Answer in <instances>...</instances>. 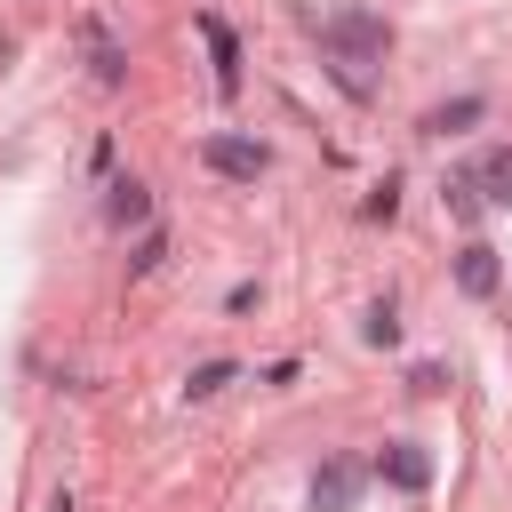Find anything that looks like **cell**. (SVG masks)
Segmentation results:
<instances>
[{
    "label": "cell",
    "mask_w": 512,
    "mask_h": 512,
    "mask_svg": "<svg viewBox=\"0 0 512 512\" xmlns=\"http://www.w3.org/2000/svg\"><path fill=\"white\" fill-rule=\"evenodd\" d=\"M384 48H392V24H384L376 8L336 0V8L320 16V56H328V80H336L344 96H368V64H384Z\"/></svg>",
    "instance_id": "6da1fadb"
},
{
    "label": "cell",
    "mask_w": 512,
    "mask_h": 512,
    "mask_svg": "<svg viewBox=\"0 0 512 512\" xmlns=\"http://www.w3.org/2000/svg\"><path fill=\"white\" fill-rule=\"evenodd\" d=\"M200 168H216V176H232V184H256V176L272 168V152H264L256 136H232V128H216V136H200Z\"/></svg>",
    "instance_id": "7a4b0ae2"
},
{
    "label": "cell",
    "mask_w": 512,
    "mask_h": 512,
    "mask_svg": "<svg viewBox=\"0 0 512 512\" xmlns=\"http://www.w3.org/2000/svg\"><path fill=\"white\" fill-rule=\"evenodd\" d=\"M368 472H376L384 488H400V496H424V488H432V448H416V440H384Z\"/></svg>",
    "instance_id": "3957f363"
},
{
    "label": "cell",
    "mask_w": 512,
    "mask_h": 512,
    "mask_svg": "<svg viewBox=\"0 0 512 512\" xmlns=\"http://www.w3.org/2000/svg\"><path fill=\"white\" fill-rule=\"evenodd\" d=\"M368 488V464L360 456H328L312 472V512H352V496Z\"/></svg>",
    "instance_id": "277c9868"
},
{
    "label": "cell",
    "mask_w": 512,
    "mask_h": 512,
    "mask_svg": "<svg viewBox=\"0 0 512 512\" xmlns=\"http://www.w3.org/2000/svg\"><path fill=\"white\" fill-rule=\"evenodd\" d=\"M200 40H208V64H216V96H240V40L224 16H200Z\"/></svg>",
    "instance_id": "5b68a950"
},
{
    "label": "cell",
    "mask_w": 512,
    "mask_h": 512,
    "mask_svg": "<svg viewBox=\"0 0 512 512\" xmlns=\"http://www.w3.org/2000/svg\"><path fill=\"white\" fill-rule=\"evenodd\" d=\"M456 288H464V296H496V288H504V264H496L488 240H464V248H456Z\"/></svg>",
    "instance_id": "8992f818"
},
{
    "label": "cell",
    "mask_w": 512,
    "mask_h": 512,
    "mask_svg": "<svg viewBox=\"0 0 512 512\" xmlns=\"http://www.w3.org/2000/svg\"><path fill=\"white\" fill-rule=\"evenodd\" d=\"M80 32H88V72H96V88H120V80H128V48H120L96 16H88Z\"/></svg>",
    "instance_id": "52a82bcc"
},
{
    "label": "cell",
    "mask_w": 512,
    "mask_h": 512,
    "mask_svg": "<svg viewBox=\"0 0 512 512\" xmlns=\"http://www.w3.org/2000/svg\"><path fill=\"white\" fill-rule=\"evenodd\" d=\"M104 224H152V184H136V176H120L112 184V200H104Z\"/></svg>",
    "instance_id": "ba28073f"
},
{
    "label": "cell",
    "mask_w": 512,
    "mask_h": 512,
    "mask_svg": "<svg viewBox=\"0 0 512 512\" xmlns=\"http://www.w3.org/2000/svg\"><path fill=\"white\" fill-rule=\"evenodd\" d=\"M472 176H480V200H488V208H512V144L480 152V160H472Z\"/></svg>",
    "instance_id": "9c48e42d"
},
{
    "label": "cell",
    "mask_w": 512,
    "mask_h": 512,
    "mask_svg": "<svg viewBox=\"0 0 512 512\" xmlns=\"http://www.w3.org/2000/svg\"><path fill=\"white\" fill-rule=\"evenodd\" d=\"M480 112H488V96H448V104H432V112H424V136H464Z\"/></svg>",
    "instance_id": "30bf717a"
},
{
    "label": "cell",
    "mask_w": 512,
    "mask_h": 512,
    "mask_svg": "<svg viewBox=\"0 0 512 512\" xmlns=\"http://www.w3.org/2000/svg\"><path fill=\"white\" fill-rule=\"evenodd\" d=\"M160 264H168V232H160V224H144V232H136V248H128V280H152Z\"/></svg>",
    "instance_id": "8fae6325"
},
{
    "label": "cell",
    "mask_w": 512,
    "mask_h": 512,
    "mask_svg": "<svg viewBox=\"0 0 512 512\" xmlns=\"http://www.w3.org/2000/svg\"><path fill=\"white\" fill-rule=\"evenodd\" d=\"M440 200H448V208H456L464 224H480V208H488V200H480V176H472V168H456V176L440 184Z\"/></svg>",
    "instance_id": "7c38bea8"
},
{
    "label": "cell",
    "mask_w": 512,
    "mask_h": 512,
    "mask_svg": "<svg viewBox=\"0 0 512 512\" xmlns=\"http://www.w3.org/2000/svg\"><path fill=\"white\" fill-rule=\"evenodd\" d=\"M232 376H240V360H200V368L184 376V400H216Z\"/></svg>",
    "instance_id": "4fadbf2b"
},
{
    "label": "cell",
    "mask_w": 512,
    "mask_h": 512,
    "mask_svg": "<svg viewBox=\"0 0 512 512\" xmlns=\"http://www.w3.org/2000/svg\"><path fill=\"white\" fill-rule=\"evenodd\" d=\"M360 216H368V224H392V216H400V176H384V184H368V200H360Z\"/></svg>",
    "instance_id": "5bb4252c"
},
{
    "label": "cell",
    "mask_w": 512,
    "mask_h": 512,
    "mask_svg": "<svg viewBox=\"0 0 512 512\" xmlns=\"http://www.w3.org/2000/svg\"><path fill=\"white\" fill-rule=\"evenodd\" d=\"M360 336H368L376 352H392V344H400V320H392V304H368V320H360Z\"/></svg>",
    "instance_id": "9a60e30c"
},
{
    "label": "cell",
    "mask_w": 512,
    "mask_h": 512,
    "mask_svg": "<svg viewBox=\"0 0 512 512\" xmlns=\"http://www.w3.org/2000/svg\"><path fill=\"white\" fill-rule=\"evenodd\" d=\"M408 392H424V400L448 392V368H440V360H416V368H408Z\"/></svg>",
    "instance_id": "2e32d148"
},
{
    "label": "cell",
    "mask_w": 512,
    "mask_h": 512,
    "mask_svg": "<svg viewBox=\"0 0 512 512\" xmlns=\"http://www.w3.org/2000/svg\"><path fill=\"white\" fill-rule=\"evenodd\" d=\"M8 64H16V32H0V72H8Z\"/></svg>",
    "instance_id": "e0dca14e"
}]
</instances>
